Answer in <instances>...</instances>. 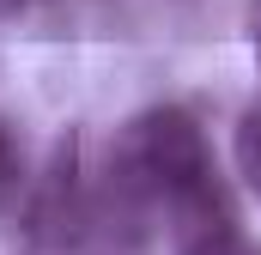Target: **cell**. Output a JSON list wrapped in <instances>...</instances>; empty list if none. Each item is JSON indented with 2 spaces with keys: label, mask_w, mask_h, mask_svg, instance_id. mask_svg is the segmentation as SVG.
Here are the masks:
<instances>
[{
  "label": "cell",
  "mask_w": 261,
  "mask_h": 255,
  "mask_svg": "<svg viewBox=\"0 0 261 255\" xmlns=\"http://www.w3.org/2000/svg\"><path fill=\"white\" fill-rule=\"evenodd\" d=\"M110 189L128 207H158L170 213V231H189L206 219H231V189L213 164V146L189 110L158 104L140 110L110 152Z\"/></svg>",
  "instance_id": "1"
},
{
  "label": "cell",
  "mask_w": 261,
  "mask_h": 255,
  "mask_svg": "<svg viewBox=\"0 0 261 255\" xmlns=\"http://www.w3.org/2000/svg\"><path fill=\"white\" fill-rule=\"evenodd\" d=\"M176 255H261V249L243 237V225L231 213V219H206V225L176 231Z\"/></svg>",
  "instance_id": "2"
},
{
  "label": "cell",
  "mask_w": 261,
  "mask_h": 255,
  "mask_svg": "<svg viewBox=\"0 0 261 255\" xmlns=\"http://www.w3.org/2000/svg\"><path fill=\"white\" fill-rule=\"evenodd\" d=\"M231 158H237V176L249 183V194L261 200V110H249L237 134H231Z\"/></svg>",
  "instance_id": "3"
},
{
  "label": "cell",
  "mask_w": 261,
  "mask_h": 255,
  "mask_svg": "<svg viewBox=\"0 0 261 255\" xmlns=\"http://www.w3.org/2000/svg\"><path fill=\"white\" fill-rule=\"evenodd\" d=\"M18 194H24V140L12 122H0V213L18 207Z\"/></svg>",
  "instance_id": "4"
},
{
  "label": "cell",
  "mask_w": 261,
  "mask_h": 255,
  "mask_svg": "<svg viewBox=\"0 0 261 255\" xmlns=\"http://www.w3.org/2000/svg\"><path fill=\"white\" fill-rule=\"evenodd\" d=\"M243 24H249V49H255V61H261V0H249V12H243Z\"/></svg>",
  "instance_id": "5"
},
{
  "label": "cell",
  "mask_w": 261,
  "mask_h": 255,
  "mask_svg": "<svg viewBox=\"0 0 261 255\" xmlns=\"http://www.w3.org/2000/svg\"><path fill=\"white\" fill-rule=\"evenodd\" d=\"M24 6H31V0H0V18H18Z\"/></svg>",
  "instance_id": "6"
}]
</instances>
